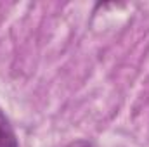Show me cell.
Returning <instances> with one entry per match:
<instances>
[{
	"mask_svg": "<svg viewBox=\"0 0 149 147\" xmlns=\"http://www.w3.org/2000/svg\"><path fill=\"white\" fill-rule=\"evenodd\" d=\"M0 147H19L16 132L2 109H0Z\"/></svg>",
	"mask_w": 149,
	"mask_h": 147,
	"instance_id": "cell-1",
	"label": "cell"
},
{
	"mask_svg": "<svg viewBox=\"0 0 149 147\" xmlns=\"http://www.w3.org/2000/svg\"><path fill=\"white\" fill-rule=\"evenodd\" d=\"M68 147H94V144L88 142V140H76L73 144H70Z\"/></svg>",
	"mask_w": 149,
	"mask_h": 147,
	"instance_id": "cell-2",
	"label": "cell"
}]
</instances>
